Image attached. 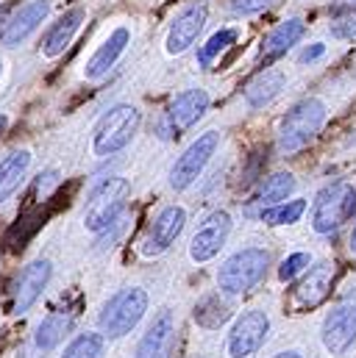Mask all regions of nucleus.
Masks as SVG:
<instances>
[{"label":"nucleus","instance_id":"f257e3e1","mask_svg":"<svg viewBox=\"0 0 356 358\" xmlns=\"http://www.w3.org/2000/svg\"><path fill=\"white\" fill-rule=\"evenodd\" d=\"M326 120H329V108H326V103L320 97H303V100H298L287 111V117L281 120V125H278V150L284 156L301 153L303 148H309L317 139V134L323 131Z\"/></svg>","mask_w":356,"mask_h":358},{"label":"nucleus","instance_id":"f03ea898","mask_svg":"<svg viewBox=\"0 0 356 358\" xmlns=\"http://www.w3.org/2000/svg\"><path fill=\"white\" fill-rule=\"evenodd\" d=\"M142 122V114L137 106L131 103H117L111 106L95 125V136H92V150L100 159L117 156L120 150H125L131 145V139L137 136Z\"/></svg>","mask_w":356,"mask_h":358},{"label":"nucleus","instance_id":"7ed1b4c3","mask_svg":"<svg viewBox=\"0 0 356 358\" xmlns=\"http://www.w3.org/2000/svg\"><path fill=\"white\" fill-rule=\"evenodd\" d=\"M145 311H148V294H145V289H139V286H125V289L114 292V294L103 303L100 317H97L103 336H109V339H123V336H128V334L142 322Z\"/></svg>","mask_w":356,"mask_h":358},{"label":"nucleus","instance_id":"20e7f679","mask_svg":"<svg viewBox=\"0 0 356 358\" xmlns=\"http://www.w3.org/2000/svg\"><path fill=\"white\" fill-rule=\"evenodd\" d=\"M267 267H270V253L262 248L237 250L217 269V286L226 294H245L265 278Z\"/></svg>","mask_w":356,"mask_h":358},{"label":"nucleus","instance_id":"39448f33","mask_svg":"<svg viewBox=\"0 0 356 358\" xmlns=\"http://www.w3.org/2000/svg\"><path fill=\"white\" fill-rule=\"evenodd\" d=\"M131 194V186L125 178H106L100 180L87 200V211H84V225L92 234H100L111 220H117L125 211V200Z\"/></svg>","mask_w":356,"mask_h":358},{"label":"nucleus","instance_id":"423d86ee","mask_svg":"<svg viewBox=\"0 0 356 358\" xmlns=\"http://www.w3.org/2000/svg\"><path fill=\"white\" fill-rule=\"evenodd\" d=\"M209 111V92L206 90H184L181 94H176L170 100V106L165 108L159 125H156V134L159 139L170 142V139H178L181 134H186L203 114Z\"/></svg>","mask_w":356,"mask_h":358},{"label":"nucleus","instance_id":"0eeeda50","mask_svg":"<svg viewBox=\"0 0 356 358\" xmlns=\"http://www.w3.org/2000/svg\"><path fill=\"white\" fill-rule=\"evenodd\" d=\"M220 148V134L217 131H206L200 134L181 156L176 159V164L170 167V186L176 192H186L195 180L203 176L206 164L212 162V156L217 153Z\"/></svg>","mask_w":356,"mask_h":358},{"label":"nucleus","instance_id":"6e6552de","mask_svg":"<svg viewBox=\"0 0 356 358\" xmlns=\"http://www.w3.org/2000/svg\"><path fill=\"white\" fill-rule=\"evenodd\" d=\"M354 186L351 183H331L326 186L312 206V228L315 234H331L337 231L348 217H351V200H354Z\"/></svg>","mask_w":356,"mask_h":358},{"label":"nucleus","instance_id":"1a4fd4ad","mask_svg":"<svg viewBox=\"0 0 356 358\" xmlns=\"http://www.w3.org/2000/svg\"><path fill=\"white\" fill-rule=\"evenodd\" d=\"M50 275H53V267L48 259H36L20 269L11 283V314H17V317L28 314L34 308V303L42 297L45 286L50 283Z\"/></svg>","mask_w":356,"mask_h":358},{"label":"nucleus","instance_id":"9d476101","mask_svg":"<svg viewBox=\"0 0 356 358\" xmlns=\"http://www.w3.org/2000/svg\"><path fill=\"white\" fill-rule=\"evenodd\" d=\"M267 334H270V317L265 311H259V308L245 311L228 334V356L254 358L267 342Z\"/></svg>","mask_w":356,"mask_h":358},{"label":"nucleus","instance_id":"9b49d317","mask_svg":"<svg viewBox=\"0 0 356 358\" xmlns=\"http://www.w3.org/2000/svg\"><path fill=\"white\" fill-rule=\"evenodd\" d=\"M206 20H209V6H206L203 0L186 3L176 17H173V22H170V31H167V39H165V50H167L170 56L186 53V50L198 42V36H200Z\"/></svg>","mask_w":356,"mask_h":358},{"label":"nucleus","instance_id":"f8f14e48","mask_svg":"<svg viewBox=\"0 0 356 358\" xmlns=\"http://www.w3.org/2000/svg\"><path fill=\"white\" fill-rule=\"evenodd\" d=\"M186 225V211L181 206H165L148 225V234L142 239V256H162L167 253Z\"/></svg>","mask_w":356,"mask_h":358},{"label":"nucleus","instance_id":"ddd939ff","mask_svg":"<svg viewBox=\"0 0 356 358\" xmlns=\"http://www.w3.org/2000/svg\"><path fill=\"white\" fill-rule=\"evenodd\" d=\"M228 234H231V214L228 211H220V208L212 211L200 222V228L195 231V236L189 242V259L198 262V264L212 262L220 253V248L226 245Z\"/></svg>","mask_w":356,"mask_h":358},{"label":"nucleus","instance_id":"4468645a","mask_svg":"<svg viewBox=\"0 0 356 358\" xmlns=\"http://www.w3.org/2000/svg\"><path fill=\"white\" fill-rule=\"evenodd\" d=\"M50 14V0H28L25 6H20L3 25L0 31V42L3 48H17L22 45Z\"/></svg>","mask_w":356,"mask_h":358},{"label":"nucleus","instance_id":"2eb2a0df","mask_svg":"<svg viewBox=\"0 0 356 358\" xmlns=\"http://www.w3.org/2000/svg\"><path fill=\"white\" fill-rule=\"evenodd\" d=\"M323 345L331 356H343L356 345V303L337 306L323 322Z\"/></svg>","mask_w":356,"mask_h":358},{"label":"nucleus","instance_id":"dca6fc26","mask_svg":"<svg viewBox=\"0 0 356 358\" xmlns=\"http://www.w3.org/2000/svg\"><path fill=\"white\" fill-rule=\"evenodd\" d=\"M173 345H176V317L170 308H165L156 314V320L139 339L134 358H170Z\"/></svg>","mask_w":356,"mask_h":358},{"label":"nucleus","instance_id":"f3484780","mask_svg":"<svg viewBox=\"0 0 356 358\" xmlns=\"http://www.w3.org/2000/svg\"><path fill=\"white\" fill-rule=\"evenodd\" d=\"M128 45H131V31H128L125 25H117V28L103 39V45L92 53V59H89L87 67H84V78H87V81H100V78H106V76L114 70V64L120 62V56L128 50Z\"/></svg>","mask_w":356,"mask_h":358},{"label":"nucleus","instance_id":"a211bd4d","mask_svg":"<svg viewBox=\"0 0 356 358\" xmlns=\"http://www.w3.org/2000/svg\"><path fill=\"white\" fill-rule=\"evenodd\" d=\"M331 283H334V264L323 262V264L312 267L298 280V286L292 289L295 308H315V306H320L329 297Z\"/></svg>","mask_w":356,"mask_h":358},{"label":"nucleus","instance_id":"6ab92c4d","mask_svg":"<svg viewBox=\"0 0 356 358\" xmlns=\"http://www.w3.org/2000/svg\"><path fill=\"white\" fill-rule=\"evenodd\" d=\"M84 17H87L84 8H70V11H64L56 22H50V28L45 31L42 45H39L42 56H45V59H59V56L73 45V39H76V34H78Z\"/></svg>","mask_w":356,"mask_h":358},{"label":"nucleus","instance_id":"aec40b11","mask_svg":"<svg viewBox=\"0 0 356 358\" xmlns=\"http://www.w3.org/2000/svg\"><path fill=\"white\" fill-rule=\"evenodd\" d=\"M76 325V311L73 308H53L39 325H36V334H34V348L39 353H50L56 350L73 331Z\"/></svg>","mask_w":356,"mask_h":358},{"label":"nucleus","instance_id":"412c9836","mask_svg":"<svg viewBox=\"0 0 356 358\" xmlns=\"http://www.w3.org/2000/svg\"><path fill=\"white\" fill-rule=\"evenodd\" d=\"M303 34H306V25H303V20H298V17H289V20H281L270 34H267L265 39H262V62H275V59H281V56H287L301 39H303Z\"/></svg>","mask_w":356,"mask_h":358},{"label":"nucleus","instance_id":"4be33fe9","mask_svg":"<svg viewBox=\"0 0 356 358\" xmlns=\"http://www.w3.org/2000/svg\"><path fill=\"white\" fill-rule=\"evenodd\" d=\"M287 87V76H284V70H278V67H267L262 70L256 78H251V84L245 87V106L248 108H265L270 106L281 92Z\"/></svg>","mask_w":356,"mask_h":358},{"label":"nucleus","instance_id":"5701e85b","mask_svg":"<svg viewBox=\"0 0 356 358\" xmlns=\"http://www.w3.org/2000/svg\"><path fill=\"white\" fill-rule=\"evenodd\" d=\"M31 167V153L28 150H11L8 156L0 159V203H6L28 176Z\"/></svg>","mask_w":356,"mask_h":358},{"label":"nucleus","instance_id":"b1692460","mask_svg":"<svg viewBox=\"0 0 356 358\" xmlns=\"http://www.w3.org/2000/svg\"><path fill=\"white\" fill-rule=\"evenodd\" d=\"M237 39H240V31H237V28H220V31H214V34L198 48V64H200L203 70H209L231 45H237Z\"/></svg>","mask_w":356,"mask_h":358},{"label":"nucleus","instance_id":"393cba45","mask_svg":"<svg viewBox=\"0 0 356 358\" xmlns=\"http://www.w3.org/2000/svg\"><path fill=\"white\" fill-rule=\"evenodd\" d=\"M292 189H295V178H292L289 173H275V176H270V178L262 180L256 200H259L262 208H265V206H275V203H284V200L292 194Z\"/></svg>","mask_w":356,"mask_h":358},{"label":"nucleus","instance_id":"a878e982","mask_svg":"<svg viewBox=\"0 0 356 358\" xmlns=\"http://www.w3.org/2000/svg\"><path fill=\"white\" fill-rule=\"evenodd\" d=\"M303 211H306V200H287V203H275V206H270V208H262L259 220H262L265 225L278 228V225H292V222H298V220L303 217Z\"/></svg>","mask_w":356,"mask_h":358},{"label":"nucleus","instance_id":"bb28decb","mask_svg":"<svg viewBox=\"0 0 356 358\" xmlns=\"http://www.w3.org/2000/svg\"><path fill=\"white\" fill-rule=\"evenodd\" d=\"M106 336L103 334H78L67 348L62 358H103Z\"/></svg>","mask_w":356,"mask_h":358},{"label":"nucleus","instance_id":"cd10ccee","mask_svg":"<svg viewBox=\"0 0 356 358\" xmlns=\"http://www.w3.org/2000/svg\"><path fill=\"white\" fill-rule=\"evenodd\" d=\"M42 225V211H36V214H31V217H22V220H17V225L6 234V248L11 250V253H17V250H22L25 248V242L34 236V231Z\"/></svg>","mask_w":356,"mask_h":358},{"label":"nucleus","instance_id":"c85d7f7f","mask_svg":"<svg viewBox=\"0 0 356 358\" xmlns=\"http://www.w3.org/2000/svg\"><path fill=\"white\" fill-rule=\"evenodd\" d=\"M125 228H128V211H123L117 220H111L100 234H95L97 236V242H95V248L97 250H106V248H111L123 234H125Z\"/></svg>","mask_w":356,"mask_h":358},{"label":"nucleus","instance_id":"c756f323","mask_svg":"<svg viewBox=\"0 0 356 358\" xmlns=\"http://www.w3.org/2000/svg\"><path fill=\"white\" fill-rule=\"evenodd\" d=\"M329 34L334 39H354L356 36V11H343V14H331V25Z\"/></svg>","mask_w":356,"mask_h":358},{"label":"nucleus","instance_id":"7c9ffc66","mask_svg":"<svg viewBox=\"0 0 356 358\" xmlns=\"http://www.w3.org/2000/svg\"><path fill=\"white\" fill-rule=\"evenodd\" d=\"M309 264H312V256H309V253H292V256H287V259L281 262L278 278H281V280H292L295 275H301Z\"/></svg>","mask_w":356,"mask_h":358},{"label":"nucleus","instance_id":"2f4dec72","mask_svg":"<svg viewBox=\"0 0 356 358\" xmlns=\"http://www.w3.org/2000/svg\"><path fill=\"white\" fill-rule=\"evenodd\" d=\"M273 0H228V11L234 17H254L259 11H265Z\"/></svg>","mask_w":356,"mask_h":358},{"label":"nucleus","instance_id":"473e14b6","mask_svg":"<svg viewBox=\"0 0 356 358\" xmlns=\"http://www.w3.org/2000/svg\"><path fill=\"white\" fill-rule=\"evenodd\" d=\"M62 183L59 178V170H45V173H39L36 176V194H42V203L53 194V189Z\"/></svg>","mask_w":356,"mask_h":358},{"label":"nucleus","instance_id":"72a5a7b5","mask_svg":"<svg viewBox=\"0 0 356 358\" xmlns=\"http://www.w3.org/2000/svg\"><path fill=\"white\" fill-rule=\"evenodd\" d=\"M326 56V45L323 42H312V45H306L301 53H298V62L301 64H315V62H320Z\"/></svg>","mask_w":356,"mask_h":358},{"label":"nucleus","instance_id":"f704fd0d","mask_svg":"<svg viewBox=\"0 0 356 358\" xmlns=\"http://www.w3.org/2000/svg\"><path fill=\"white\" fill-rule=\"evenodd\" d=\"M331 14H343V11H356V0H334L329 6Z\"/></svg>","mask_w":356,"mask_h":358},{"label":"nucleus","instance_id":"c9c22d12","mask_svg":"<svg viewBox=\"0 0 356 358\" xmlns=\"http://www.w3.org/2000/svg\"><path fill=\"white\" fill-rule=\"evenodd\" d=\"M273 358H303V356L295 353V350H287V353H278V356H273Z\"/></svg>","mask_w":356,"mask_h":358},{"label":"nucleus","instance_id":"e433bc0d","mask_svg":"<svg viewBox=\"0 0 356 358\" xmlns=\"http://www.w3.org/2000/svg\"><path fill=\"white\" fill-rule=\"evenodd\" d=\"M6 128H8V117H6V114H0V136L6 134Z\"/></svg>","mask_w":356,"mask_h":358},{"label":"nucleus","instance_id":"4c0bfd02","mask_svg":"<svg viewBox=\"0 0 356 358\" xmlns=\"http://www.w3.org/2000/svg\"><path fill=\"white\" fill-rule=\"evenodd\" d=\"M351 250H354V253H356V228H354V231H351Z\"/></svg>","mask_w":356,"mask_h":358},{"label":"nucleus","instance_id":"58836bf2","mask_svg":"<svg viewBox=\"0 0 356 358\" xmlns=\"http://www.w3.org/2000/svg\"><path fill=\"white\" fill-rule=\"evenodd\" d=\"M3 25H6V20H3V8H0V31H3Z\"/></svg>","mask_w":356,"mask_h":358},{"label":"nucleus","instance_id":"ea45409f","mask_svg":"<svg viewBox=\"0 0 356 358\" xmlns=\"http://www.w3.org/2000/svg\"><path fill=\"white\" fill-rule=\"evenodd\" d=\"M0 78H3V64H0Z\"/></svg>","mask_w":356,"mask_h":358},{"label":"nucleus","instance_id":"a19ab883","mask_svg":"<svg viewBox=\"0 0 356 358\" xmlns=\"http://www.w3.org/2000/svg\"><path fill=\"white\" fill-rule=\"evenodd\" d=\"M354 142H356V136H354Z\"/></svg>","mask_w":356,"mask_h":358}]
</instances>
